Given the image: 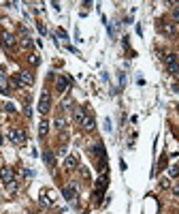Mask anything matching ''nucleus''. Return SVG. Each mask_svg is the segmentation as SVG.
I'll use <instances>...</instances> for the list:
<instances>
[{"label": "nucleus", "mask_w": 179, "mask_h": 214, "mask_svg": "<svg viewBox=\"0 0 179 214\" xmlns=\"http://www.w3.org/2000/svg\"><path fill=\"white\" fill-rule=\"evenodd\" d=\"M83 118H86V111H83V109H75V120H77L79 124H81Z\"/></svg>", "instance_id": "4468645a"}, {"label": "nucleus", "mask_w": 179, "mask_h": 214, "mask_svg": "<svg viewBox=\"0 0 179 214\" xmlns=\"http://www.w3.org/2000/svg\"><path fill=\"white\" fill-rule=\"evenodd\" d=\"M68 107H73V101L70 99H64L62 101V109H68Z\"/></svg>", "instance_id": "a211bd4d"}, {"label": "nucleus", "mask_w": 179, "mask_h": 214, "mask_svg": "<svg viewBox=\"0 0 179 214\" xmlns=\"http://www.w3.org/2000/svg\"><path fill=\"white\" fill-rule=\"evenodd\" d=\"M2 45L4 47H13L15 45V37L11 32H2Z\"/></svg>", "instance_id": "9d476101"}, {"label": "nucleus", "mask_w": 179, "mask_h": 214, "mask_svg": "<svg viewBox=\"0 0 179 214\" xmlns=\"http://www.w3.org/2000/svg\"><path fill=\"white\" fill-rule=\"evenodd\" d=\"M49 105H51V99H49V92H43V94H41V103H39V111H41V114H47V111H49Z\"/></svg>", "instance_id": "20e7f679"}, {"label": "nucleus", "mask_w": 179, "mask_h": 214, "mask_svg": "<svg viewBox=\"0 0 179 214\" xmlns=\"http://www.w3.org/2000/svg\"><path fill=\"white\" fill-rule=\"evenodd\" d=\"M62 195H64V199H68V201H73V199L77 197V182H70L68 186H64V191H62Z\"/></svg>", "instance_id": "7ed1b4c3"}, {"label": "nucleus", "mask_w": 179, "mask_h": 214, "mask_svg": "<svg viewBox=\"0 0 179 214\" xmlns=\"http://www.w3.org/2000/svg\"><path fill=\"white\" fill-rule=\"evenodd\" d=\"M105 131H111V120L109 118H105Z\"/></svg>", "instance_id": "5701e85b"}, {"label": "nucleus", "mask_w": 179, "mask_h": 214, "mask_svg": "<svg viewBox=\"0 0 179 214\" xmlns=\"http://www.w3.org/2000/svg\"><path fill=\"white\" fill-rule=\"evenodd\" d=\"M68 86H70V77H68V75H60V77L55 79V88H58V92H64Z\"/></svg>", "instance_id": "39448f33"}, {"label": "nucleus", "mask_w": 179, "mask_h": 214, "mask_svg": "<svg viewBox=\"0 0 179 214\" xmlns=\"http://www.w3.org/2000/svg\"><path fill=\"white\" fill-rule=\"evenodd\" d=\"M39 32H41V34H47V28H45L43 24H39Z\"/></svg>", "instance_id": "b1692460"}, {"label": "nucleus", "mask_w": 179, "mask_h": 214, "mask_svg": "<svg viewBox=\"0 0 179 214\" xmlns=\"http://www.w3.org/2000/svg\"><path fill=\"white\" fill-rule=\"evenodd\" d=\"M81 127L86 128V131H94V127H96V122H94V118H92L90 114H86V118L81 120Z\"/></svg>", "instance_id": "6e6552de"}, {"label": "nucleus", "mask_w": 179, "mask_h": 214, "mask_svg": "<svg viewBox=\"0 0 179 214\" xmlns=\"http://www.w3.org/2000/svg\"><path fill=\"white\" fill-rule=\"evenodd\" d=\"M164 62H166V69H169L173 75H179V64H177V58H175L173 54L164 56Z\"/></svg>", "instance_id": "f03ea898"}, {"label": "nucleus", "mask_w": 179, "mask_h": 214, "mask_svg": "<svg viewBox=\"0 0 179 214\" xmlns=\"http://www.w3.org/2000/svg\"><path fill=\"white\" fill-rule=\"evenodd\" d=\"M58 37H60V39H62V41H66V43H68V34H66V32H64V30H62V28H60V30H58Z\"/></svg>", "instance_id": "6ab92c4d"}, {"label": "nucleus", "mask_w": 179, "mask_h": 214, "mask_svg": "<svg viewBox=\"0 0 179 214\" xmlns=\"http://www.w3.org/2000/svg\"><path fill=\"white\" fill-rule=\"evenodd\" d=\"M0 143H2V137H0Z\"/></svg>", "instance_id": "bb28decb"}, {"label": "nucleus", "mask_w": 179, "mask_h": 214, "mask_svg": "<svg viewBox=\"0 0 179 214\" xmlns=\"http://www.w3.org/2000/svg\"><path fill=\"white\" fill-rule=\"evenodd\" d=\"M9 139L15 141V143H24L26 141V131L24 128H11L9 131Z\"/></svg>", "instance_id": "f257e3e1"}, {"label": "nucleus", "mask_w": 179, "mask_h": 214, "mask_svg": "<svg viewBox=\"0 0 179 214\" xmlns=\"http://www.w3.org/2000/svg\"><path fill=\"white\" fill-rule=\"evenodd\" d=\"M4 109H6V111H13L15 107H13V103H6V105H4Z\"/></svg>", "instance_id": "393cba45"}, {"label": "nucleus", "mask_w": 179, "mask_h": 214, "mask_svg": "<svg viewBox=\"0 0 179 214\" xmlns=\"http://www.w3.org/2000/svg\"><path fill=\"white\" fill-rule=\"evenodd\" d=\"M62 127H64V118L58 116V118H55V128H62Z\"/></svg>", "instance_id": "aec40b11"}, {"label": "nucleus", "mask_w": 179, "mask_h": 214, "mask_svg": "<svg viewBox=\"0 0 179 214\" xmlns=\"http://www.w3.org/2000/svg\"><path fill=\"white\" fill-rule=\"evenodd\" d=\"M41 204H45V206H51L53 204V193L51 191H43L41 193Z\"/></svg>", "instance_id": "9b49d317"}, {"label": "nucleus", "mask_w": 179, "mask_h": 214, "mask_svg": "<svg viewBox=\"0 0 179 214\" xmlns=\"http://www.w3.org/2000/svg\"><path fill=\"white\" fill-rule=\"evenodd\" d=\"M107 184H109V178H107V173H105V176H100L98 182H96V193H105Z\"/></svg>", "instance_id": "0eeeda50"}, {"label": "nucleus", "mask_w": 179, "mask_h": 214, "mask_svg": "<svg viewBox=\"0 0 179 214\" xmlns=\"http://www.w3.org/2000/svg\"><path fill=\"white\" fill-rule=\"evenodd\" d=\"M0 178H2L6 184L13 182V169H11V167H2V169H0Z\"/></svg>", "instance_id": "1a4fd4ad"}, {"label": "nucleus", "mask_w": 179, "mask_h": 214, "mask_svg": "<svg viewBox=\"0 0 179 214\" xmlns=\"http://www.w3.org/2000/svg\"><path fill=\"white\" fill-rule=\"evenodd\" d=\"M64 165H66V169H77V159L75 156H68L64 161Z\"/></svg>", "instance_id": "ddd939ff"}, {"label": "nucleus", "mask_w": 179, "mask_h": 214, "mask_svg": "<svg viewBox=\"0 0 179 214\" xmlns=\"http://www.w3.org/2000/svg\"><path fill=\"white\" fill-rule=\"evenodd\" d=\"M169 173H171V176H173V178H175V176H177V173H179V167H177V165H173V167H171V169H169Z\"/></svg>", "instance_id": "412c9836"}, {"label": "nucleus", "mask_w": 179, "mask_h": 214, "mask_svg": "<svg viewBox=\"0 0 179 214\" xmlns=\"http://www.w3.org/2000/svg\"><path fill=\"white\" fill-rule=\"evenodd\" d=\"M39 62H41L39 56H30V64H32V67H39Z\"/></svg>", "instance_id": "f3484780"}, {"label": "nucleus", "mask_w": 179, "mask_h": 214, "mask_svg": "<svg viewBox=\"0 0 179 214\" xmlns=\"http://www.w3.org/2000/svg\"><path fill=\"white\" fill-rule=\"evenodd\" d=\"M21 47H26V49H30V47H32V41H30L28 37H24V39H21Z\"/></svg>", "instance_id": "dca6fc26"}, {"label": "nucleus", "mask_w": 179, "mask_h": 214, "mask_svg": "<svg viewBox=\"0 0 179 214\" xmlns=\"http://www.w3.org/2000/svg\"><path fill=\"white\" fill-rule=\"evenodd\" d=\"M47 128H49V124H47V120H43V122H41V128H39L41 137H45V135H47Z\"/></svg>", "instance_id": "2eb2a0df"}, {"label": "nucleus", "mask_w": 179, "mask_h": 214, "mask_svg": "<svg viewBox=\"0 0 179 214\" xmlns=\"http://www.w3.org/2000/svg\"><path fill=\"white\" fill-rule=\"evenodd\" d=\"M173 19L179 22V6H177V9H173Z\"/></svg>", "instance_id": "4be33fe9"}, {"label": "nucleus", "mask_w": 179, "mask_h": 214, "mask_svg": "<svg viewBox=\"0 0 179 214\" xmlns=\"http://www.w3.org/2000/svg\"><path fill=\"white\" fill-rule=\"evenodd\" d=\"M17 79H19V88H21V86H32V82H34V77H32L28 71L19 73V75H17Z\"/></svg>", "instance_id": "423d86ee"}, {"label": "nucleus", "mask_w": 179, "mask_h": 214, "mask_svg": "<svg viewBox=\"0 0 179 214\" xmlns=\"http://www.w3.org/2000/svg\"><path fill=\"white\" fill-rule=\"evenodd\" d=\"M173 191H175V195H179V184L175 186V188H173Z\"/></svg>", "instance_id": "a878e982"}, {"label": "nucleus", "mask_w": 179, "mask_h": 214, "mask_svg": "<svg viewBox=\"0 0 179 214\" xmlns=\"http://www.w3.org/2000/svg\"><path fill=\"white\" fill-rule=\"evenodd\" d=\"M43 161L47 163V167H53V165H55V163H53V154H51L49 150H45L43 152Z\"/></svg>", "instance_id": "f8f14e48"}]
</instances>
